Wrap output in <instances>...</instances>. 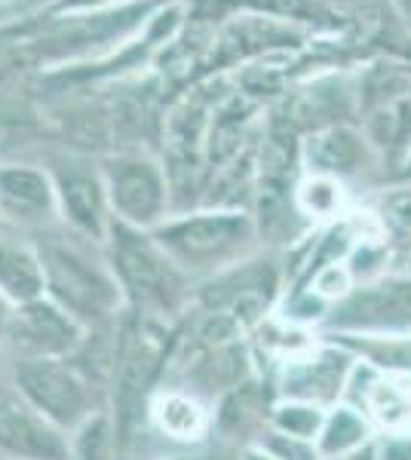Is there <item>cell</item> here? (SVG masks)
I'll use <instances>...</instances> for the list:
<instances>
[{"label": "cell", "instance_id": "1", "mask_svg": "<svg viewBox=\"0 0 411 460\" xmlns=\"http://www.w3.org/2000/svg\"><path fill=\"white\" fill-rule=\"evenodd\" d=\"M163 344H166V338L154 325H130L126 329L121 350V377H117V418H121L123 433H130V427L136 424L145 390L151 384L156 366H160Z\"/></svg>", "mask_w": 411, "mask_h": 460}, {"label": "cell", "instance_id": "2", "mask_svg": "<svg viewBox=\"0 0 411 460\" xmlns=\"http://www.w3.org/2000/svg\"><path fill=\"white\" fill-rule=\"evenodd\" d=\"M108 190L117 212L132 225H151L166 206V184L147 160H121L108 172Z\"/></svg>", "mask_w": 411, "mask_h": 460}, {"label": "cell", "instance_id": "3", "mask_svg": "<svg viewBox=\"0 0 411 460\" xmlns=\"http://www.w3.org/2000/svg\"><path fill=\"white\" fill-rule=\"evenodd\" d=\"M19 387L47 418L58 424H71L84 411V387L68 368L56 362L37 359L19 368Z\"/></svg>", "mask_w": 411, "mask_h": 460}, {"label": "cell", "instance_id": "4", "mask_svg": "<svg viewBox=\"0 0 411 460\" xmlns=\"http://www.w3.org/2000/svg\"><path fill=\"white\" fill-rule=\"evenodd\" d=\"M252 227L243 215H203V218L178 221L160 234V240L178 255L206 258L221 249H230L237 243L249 240Z\"/></svg>", "mask_w": 411, "mask_h": 460}, {"label": "cell", "instance_id": "5", "mask_svg": "<svg viewBox=\"0 0 411 460\" xmlns=\"http://www.w3.org/2000/svg\"><path fill=\"white\" fill-rule=\"evenodd\" d=\"M43 261H47L49 286L68 307L80 310V314H102L111 304V286L77 255L65 249H47Z\"/></svg>", "mask_w": 411, "mask_h": 460}, {"label": "cell", "instance_id": "6", "mask_svg": "<svg viewBox=\"0 0 411 460\" xmlns=\"http://www.w3.org/2000/svg\"><path fill=\"white\" fill-rule=\"evenodd\" d=\"M341 325L369 329H408L411 325V283H384L353 295L338 314Z\"/></svg>", "mask_w": 411, "mask_h": 460}, {"label": "cell", "instance_id": "7", "mask_svg": "<svg viewBox=\"0 0 411 460\" xmlns=\"http://www.w3.org/2000/svg\"><path fill=\"white\" fill-rule=\"evenodd\" d=\"M0 445L13 455L34 460H62L65 445L56 429L16 402H0Z\"/></svg>", "mask_w": 411, "mask_h": 460}, {"label": "cell", "instance_id": "8", "mask_svg": "<svg viewBox=\"0 0 411 460\" xmlns=\"http://www.w3.org/2000/svg\"><path fill=\"white\" fill-rule=\"evenodd\" d=\"M114 258H117V270L123 273L126 286L136 288L138 295L154 301L166 304L169 292H172V277L166 270V264L154 255L138 236L132 234H117V246H114Z\"/></svg>", "mask_w": 411, "mask_h": 460}, {"label": "cell", "instance_id": "9", "mask_svg": "<svg viewBox=\"0 0 411 460\" xmlns=\"http://www.w3.org/2000/svg\"><path fill=\"white\" fill-rule=\"evenodd\" d=\"M0 206L22 221L43 218L52 206V188L37 169H0Z\"/></svg>", "mask_w": 411, "mask_h": 460}, {"label": "cell", "instance_id": "10", "mask_svg": "<svg viewBox=\"0 0 411 460\" xmlns=\"http://www.w3.org/2000/svg\"><path fill=\"white\" fill-rule=\"evenodd\" d=\"M58 197H62L65 215L71 218V225H77L86 234L99 236L104 230V199H102V184L89 175H65L58 181Z\"/></svg>", "mask_w": 411, "mask_h": 460}, {"label": "cell", "instance_id": "11", "mask_svg": "<svg viewBox=\"0 0 411 460\" xmlns=\"http://www.w3.org/2000/svg\"><path fill=\"white\" fill-rule=\"evenodd\" d=\"M0 288L19 301H28L40 292V270L31 255L0 243Z\"/></svg>", "mask_w": 411, "mask_h": 460}, {"label": "cell", "instance_id": "12", "mask_svg": "<svg viewBox=\"0 0 411 460\" xmlns=\"http://www.w3.org/2000/svg\"><path fill=\"white\" fill-rule=\"evenodd\" d=\"M25 329L37 338V344L47 347V350H62L71 347L77 338L71 319H65L56 307L49 304H28L25 307Z\"/></svg>", "mask_w": 411, "mask_h": 460}, {"label": "cell", "instance_id": "13", "mask_svg": "<svg viewBox=\"0 0 411 460\" xmlns=\"http://www.w3.org/2000/svg\"><path fill=\"white\" fill-rule=\"evenodd\" d=\"M360 154L362 145L350 129H328L310 142V157L319 163V169H341V172H347V169L356 166Z\"/></svg>", "mask_w": 411, "mask_h": 460}, {"label": "cell", "instance_id": "14", "mask_svg": "<svg viewBox=\"0 0 411 460\" xmlns=\"http://www.w3.org/2000/svg\"><path fill=\"white\" fill-rule=\"evenodd\" d=\"M243 375V350L234 344H221L209 353V359L200 366V381L206 387H228L237 384Z\"/></svg>", "mask_w": 411, "mask_h": 460}, {"label": "cell", "instance_id": "15", "mask_svg": "<svg viewBox=\"0 0 411 460\" xmlns=\"http://www.w3.org/2000/svg\"><path fill=\"white\" fill-rule=\"evenodd\" d=\"M365 436V424L356 418L353 411H338L332 418V424L326 429V439H323V448L328 455H344V451L356 448Z\"/></svg>", "mask_w": 411, "mask_h": 460}, {"label": "cell", "instance_id": "16", "mask_svg": "<svg viewBox=\"0 0 411 460\" xmlns=\"http://www.w3.org/2000/svg\"><path fill=\"white\" fill-rule=\"evenodd\" d=\"M301 199H304V206H308L310 212L326 215V212H332L335 206H338V188H335L328 178H313V181L304 184Z\"/></svg>", "mask_w": 411, "mask_h": 460}, {"label": "cell", "instance_id": "17", "mask_svg": "<svg viewBox=\"0 0 411 460\" xmlns=\"http://www.w3.org/2000/svg\"><path fill=\"white\" fill-rule=\"evenodd\" d=\"M104 455H108V424L104 420H93L80 433L77 460H104Z\"/></svg>", "mask_w": 411, "mask_h": 460}, {"label": "cell", "instance_id": "18", "mask_svg": "<svg viewBox=\"0 0 411 460\" xmlns=\"http://www.w3.org/2000/svg\"><path fill=\"white\" fill-rule=\"evenodd\" d=\"M163 424H166L172 433H191V429L200 424V414H197V408L191 402H184V399H169V402L163 405Z\"/></svg>", "mask_w": 411, "mask_h": 460}, {"label": "cell", "instance_id": "19", "mask_svg": "<svg viewBox=\"0 0 411 460\" xmlns=\"http://www.w3.org/2000/svg\"><path fill=\"white\" fill-rule=\"evenodd\" d=\"M234 329H237V323L228 314H209L203 323H200L197 338H200V344H206V347H221L224 341L234 335Z\"/></svg>", "mask_w": 411, "mask_h": 460}, {"label": "cell", "instance_id": "20", "mask_svg": "<svg viewBox=\"0 0 411 460\" xmlns=\"http://www.w3.org/2000/svg\"><path fill=\"white\" fill-rule=\"evenodd\" d=\"M280 427L291 436H310L319 427V414L313 408H282L280 411Z\"/></svg>", "mask_w": 411, "mask_h": 460}, {"label": "cell", "instance_id": "21", "mask_svg": "<svg viewBox=\"0 0 411 460\" xmlns=\"http://www.w3.org/2000/svg\"><path fill=\"white\" fill-rule=\"evenodd\" d=\"M384 460H411V439H396L387 445Z\"/></svg>", "mask_w": 411, "mask_h": 460}, {"label": "cell", "instance_id": "22", "mask_svg": "<svg viewBox=\"0 0 411 460\" xmlns=\"http://www.w3.org/2000/svg\"><path fill=\"white\" fill-rule=\"evenodd\" d=\"M344 286H347V279H344V273H338L335 267L319 277V288H323V292H341Z\"/></svg>", "mask_w": 411, "mask_h": 460}, {"label": "cell", "instance_id": "23", "mask_svg": "<svg viewBox=\"0 0 411 460\" xmlns=\"http://www.w3.org/2000/svg\"><path fill=\"white\" fill-rule=\"evenodd\" d=\"M273 448H276V451H280V455H282V457H286V460H289V457H291V460H310L308 455H304V451H301V448H298V445H286V442H276V445H273Z\"/></svg>", "mask_w": 411, "mask_h": 460}, {"label": "cell", "instance_id": "24", "mask_svg": "<svg viewBox=\"0 0 411 460\" xmlns=\"http://www.w3.org/2000/svg\"><path fill=\"white\" fill-rule=\"evenodd\" d=\"M341 460H375V451H371V448H362V451H353L350 457H341Z\"/></svg>", "mask_w": 411, "mask_h": 460}, {"label": "cell", "instance_id": "25", "mask_svg": "<svg viewBox=\"0 0 411 460\" xmlns=\"http://www.w3.org/2000/svg\"><path fill=\"white\" fill-rule=\"evenodd\" d=\"M399 4H402V13H406L408 22H411V0H399Z\"/></svg>", "mask_w": 411, "mask_h": 460}]
</instances>
